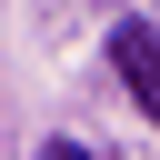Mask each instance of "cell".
<instances>
[{
  "label": "cell",
  "mask_w": 160,
  "mask_h": 160,
  "mask_svg": "<svg viewBox=\"0 0 160 160\" xmlns=\"http://www.w3.org/2000/svg\"><path fill=\"white\" fill-rule=\"evenodd\" d=\"M40 160H90V150H80V140H50V150H40Z\"/></svg>",
  "instance_id": "cell-2"
},
{
  "label": "cell",
  "mask_w": 160,
  "mask_h": 160,
  "mask_svg": "<svg viewBox=\"0 0 160 160\" xmlns=\"http://www.w3.org/2000/svg\"><path fill=\"white\" fill-rule=\"evenodd\" d=\"M110 60H120V80H130V100H140V120H160V30H150V20H120V40H110Z\"/></svg>",
  "instance_id": "cell-1"
}]
</instances>
